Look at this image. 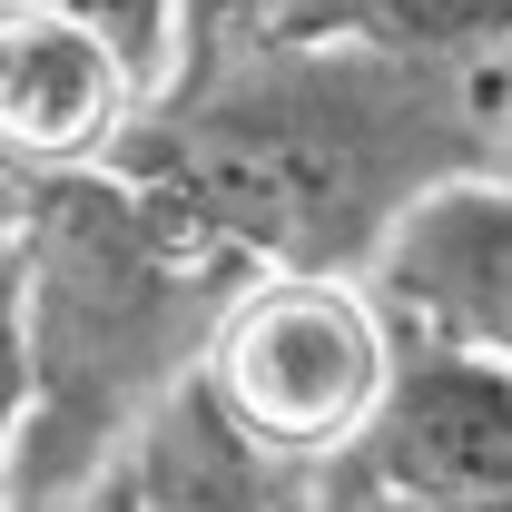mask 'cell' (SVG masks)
Masks as SVG:
<instances>
[{
	"label": "cell",
	"mask_w": 512,
	"mask_h": 512,
	"mask_svg": "<svg viewBox=\"0 0 512 512\" xmlns=\"http://www.w3.org/2000/svg\"><path fill=\"white\" fill-rule=\"evenodd\" d=\"M503 158L493 69H424L355 40L237 20L119 138V168L247 266L365 276L424 188Z\"/></svg>",
	"instance_id": "1"
},
{
	"label": "cell",
	"mask_w": 512,
	"mask_h": 512,
	"mask_svg": "<svg viewBox=\"0 0 512 512\" xmlns=\"http://www.w3.org/2000/svg\"><path fill=\"white\" fill-rule=\"evenodd\" d=\"M10 276L30 345V434H20V503H30L119 463L128 434L207 365V335L256 266L188 227L168 197H148L119 158H99L20 188Z\"/></svg>",
	"instance_id": "2"
},
{
	"label": "cell",
	"mask_w": 512,
	"mask_h": 512,
	"mask_svg": "<svg viewBox=\"0 0 512 512\" xmlns=\"http://www.w3.org/2000/svg\"><path fill=\"white\" fill-rule=\"evenodd\" d=\"M394 365V316L365 276L335 266H256L237 306L207 335L197 384L247 424L256 444L296 453V463H335L365 434Z\"/></svg>",
	"instance_id": "3"
},
{
	"label": "cell",
	"mask_w": 512,
	"mask_h": 512,
	"mask_svg": "<svg viewBox=\"0 0 512 512\" xmlns=\"http://www.w3.org/2000/svg\"><path fill=\"white\" fill-rule=\"evenodd\" d=\"M335 463L414 503H512V365L434 325H394L384 394Z\"/></svg>",
	"instance_id": "4"
},
{
	"label": "cell",
	"mask_w": 512,
	"mask_h": 512,
	"mask_svg": "<svg viewBox=\"0 0 512 512\" xmlns=\"http://www.w3.org/2000/svg\"><path fill=\"white\" fill-rule=\"evenodd\" d=\"M365 286L384 296L394 325H434L512 365V168L483 158L444 188H424L375 247Z\"/></svg>",
	"instance_id": "5"
},
{
	"label": "cell",
	"mask_w": 512,
	"mask_h": 512,
	"mask_svg": "<svg viewBox=\"0 0 512 512\" xmlns=\"http://www.w3.org/2000/svg\"><path fill=\"white\" fill-rule=\"evenodd\" d=\"M119 463L138 512H325V463L256 444L197 375L128 434Z\"/></svg>",
	"instance_id": "6"
},
{
	"label": "cell",
	"mask_w": 512,
	"mask_h": 512,
	"mask_svg": "<svg viewBox=\"0 0 512 512\" xmlns=\"http://www.w3.org/2000/svg\"><path fill=\"white\" fill-rule=\"evenodd\" d=\"M247 20L306 30V40H355V50L424 69H493L512 50V0H266Z\"/></svg>",
	"instance_id": "7"
},
{
	"label": "cell",
	"mask_w": 512,
	"mask_h": 512,
	"mask_svg": "<svg viewBox=\"0 0 512 512\" xmlns=\"http://www.w3.org/2000/svg\"><path fill=\"white\" fill-rule=\"evenodd\" d=\"M40 10H60V20H79L89 40H109L128 60V79L158 99L178 69L207 50V20H197V0H40Z\"/></svg>",
	"instance_id": "8"
},
{
	"label": "cell",
	"mask_w": 512,
	"mask_h": 512,
	"mask_svg": "<svg viewBox=\"0 0 512 512\" xmlns=\"http://www.w3.org/2000/svg\"><path fill=\"white\" fill-rule=\"evenodd\" d=\"M20 434H30V345H20V276L0 247V512L20 503Z\"/></svg>",
	"instance_id": "9"
},
{
	"label": "cell",
	"mask_w": 512,
	"mask_h": 512,
	"mask_svg": "<svg viewBox=\"0 0 512 512\" xmlns=\"http://www.w3.org/2000/svg\"><path fill=\"white\" fill-rule=\"evenodd\" d=\"M325 512H512V503H414V493H384V483H355L345 463H325Z\"/></svg>",
	"instance_id": "10"
},
{
	"label": "cell",
	"mask_w": 512,
	"mask_h": 512,
	"mask_svg": "<svg viewBox=\"0 0 512 512\" xmlns=\"http://www.w3.org/2000/svg\"><path fill=\"white\" fill-rule=\"evenodd\" d=\"M20 512H138V493H128V463H99L89 483H60V493H30Z\"/></svg>",
	"instance_id": "11"
},
{
	"label": "cell",
	"mask_w": 512,
	"mask_h": 512,
	"mask_svg": "<svg viewBox=\"0 0 512 512\" xmlns=\"http://www.w3.org/2000/svg\"><path fill=\"white\" fill-rule=\"evenodd\" d=\"M493 148H503V168H512V50L493 60Z\"/></svg>",
	"instance_id": "12"
},
{
	"label": "cell",
	"mask_w": 512,
	"mask_h": 512,
	"mask_svg": "<svg viewBox=\"0 0 512 512\" xmlns=\"http://www.w3.org/2000/svg\"><path fill=\"white\" fill-rule=\"evenodd\" d=\"M20 237V178H0V247Z\"/></svg>",
	"instance_id": "13"
},
{
	"label": "cell",
	"mask_w": 512,
	"mask_h": 512,
	"mask_svg": "<svg viewBox=\"0 0 512 512\" xmlns=\"http://www.w3.org/2000/svg\"><path fill=\"white\" fill-rule=\"evenodd\" d=\"M197 20H207V40H217V30H237V0H197Z\"/></svg>",
	"instance_id": "14"
},
{
	"label": "cell",
	"mask_w": 512,
	"mask_h": 512,
	"mask_svg": "<svg viewBox=\"0 0 512 512\" xmlns=\"http://www.w3.org/2000/svg\"><path fill=\"white\" fill-rule=\"evenodd\" d=\"M247 10H266V0H237V20H247Z\"/></svg>",
	"instance_id": "15"
}]
</instances>
